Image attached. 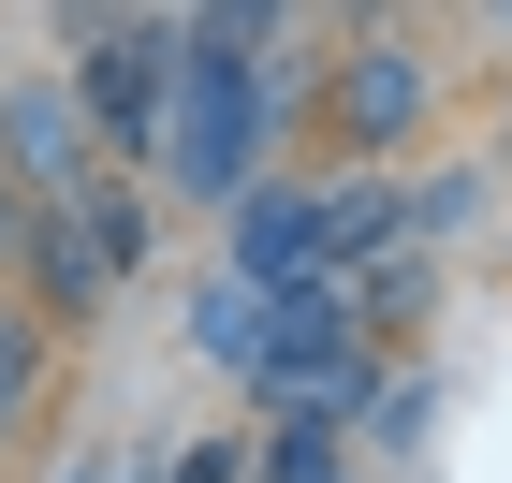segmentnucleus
Here are the masks:
<instances>
[{
	"label": "nucleus",
	"instance_id": "9",
	"mask_svg": "<svg viewBox=\"0 0 512 483\" xmlns=\"http://www.w3.org/2000/svg\"><path fill=\"white\" fill-rule=\"evenodd\" d=\"M337 308H352L366 337H381V352H410V337L439 322V249H410V235H395L381 264H366V279H337Z\"/></svg>",
	"mask_w": 512,
	"mask_h": 483
},
{
	"label": "nucleus",
	"instance_id": "4",
	"mask_svg": "<svg viewBox=\"0 0 512 483\" xmlns=\"http://www.w3.org/2000/svg\"><path fill=\"white\" fill-rule=\"evenodd\" d=\"M147 264H161V205H147V176H118V161H103L74 205H30V249H15V279H0V293H15V308L74 352V337H103V322H118V293L147 279Z\"/></svg>",
	"mask_w": 512,
	"mask_h": 483
},
{
	"label": "nucleus",
	"instance_id": "3",
	"mask_svg": "<svg viewBox=\"0 0 512 483\" xmlns=\"http://www.w3.org/2000/svg\"><path fill=\"white\" fill-rule=\"evenodd\" d=\"M395 235H410V220H395V176L278 161L264 191L220 220V279H249V293H337V279H366Z\"/></svg>",
	"mask_w": 512,
	"mask_h": 483
},
{
	"label": "nucleus",
	"instance_id": "1",
	"mask_svg": "<svg viewBox=\"0 0 512 483\" xmlns=\"http://www.w3.org/2000/svg\"><path fill=\"white\" fill-rule=\"evenodd\" d=\"M293 44H322V15H293V0H205V15H176V103H161V147H147V205L235 220L278 176L293 88H308Z\"/></svg>",
	"mask_w": 512,
	"mask_h": 483
},
{
	"label": "nucleus",
	"instance_id": "6",
	"mask_svg": "<svg viewBox=\"0 0 512 483\" xmlns=\"http://www.w3.org/2000/svg\"><path fill=\"white\" fill-rule=\"evenodd\" d=\"M366 381H381V337H366L337 293H278V337H264V381H249V425H337V440H352Z\"/></svg>",
	"mask_w": 512,
	"mask_h": 483
},
{
	"label": "nucleus",
	"instance_id": "7",
	"mask_svg": "<svg viewBox=\"0 0 512 483\" xmlns=\"http://www.w3.org/2000/svg\"><path fill=\"white\" fill-rule=\"evenodd\" d=\"M0 176H15L30 205H74L88 176H103V147H88V118H74V88L44 74V59L0 74Z\"/></svg>",
	"mask_w": 512,
	"mask_h": 483
},
{
	"label": "nucleus",
	"instance_id": "10",
	"mask_svg": "<svg viewBox=\"0 0 512 483\" xmlns=\"http://www.w3.org/2000/svg\"><path fill=\"white\" fill-rule=\"evenodd\" d=\"M264 337H278V293H249V279H205L191 293V366H220V381H264Z\"/></svg>",
	"mask_w": 512,
	"mask_h": 483
},
{
	"label": "nucleus",
	"instance_id": "2",
	"mask_svg": "<svg viewBox=\"0 0 512 483\" xmlns=\"http://www.w3.org/2000/svg\"><path fill=\"white\" fill-rule=\"evenodd\" d=\"M454 30H425V15H337L308 59V88H293V132H308L322 176H395V161H425L439 103H454Z\"/></svg>",
	"mask_w": 512,
	"mask_h": 483
},
{
	"label": "nucleus",
	"instance_id": "11",
	"mask_svg": "<svg viewBox=\"0 0 512 483\" xmlns=\"http://www.w3.org/2000/svg\"><path fill=\"white\" fill-rule=\"evenodd\" d=\"M425 410H439V366L425 352H381V381H366V410H352V454H410Z\"/></svg>",
	"mask_w": 512,
	"mask_h": 483
},
{
	"label": "nucleus",
	"instance_id": "8",
	"mask_svg": "<svg viewBox=\"0 0 512 483\" xmlns=\"http://www.w3.org/2000/svg\"><path fill=\"white\" fill-rule=\"evenodd\" d=\"M59 366H74V352H59V337L0 293V469H15V454H44V425H59Z\"/></svg>",
	"mask_w": 512,
	"mask_h": 483
},
{
	"label": "nucleus",
	"instance_id": "5",
	"mask_svg": "<svg viewBox=\"0 0 512 483\" xmlns=\"http://www.w3.org/2000/svg\"><path fill=\"white\" fill-rule=\"evenodd\" d=\"M44 44H59L44 74L74 88L88 147L118 161V176H147V147H161V103H176V15H59Z\"/></svg>",
	"mask_w": 512,
	"mask_h": 483
},
{
	"label": "nucleus",
	"instance_id": "12",
	"mask_svg": "<svg viewBox=\"0 0 512 483\" xmlns=\"http://www.w3.org/2000/svg\"><path fill=\"white\" fill-rule=\"evenodd\" d=\"M161 483H249V425H220V440H191Z\"/></svg>",
	"mask_w": 512,
	"mask_h": 483
}]
</instances>
